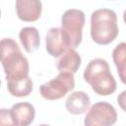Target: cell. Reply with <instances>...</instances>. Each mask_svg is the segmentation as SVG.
<instances>
[{
    "label": "cell",
    "mask_w": 126,
    "mask_h": 126,
    "mask_svg": "<svg viewBox=\"0 0 126 126\" xmlns=\"http://www.w3.org/2000/svg\"><path fill=\"white\" fill-rule=\"evenodd\" d=\"M0 123L2 125H14L12 117H11L10 109L1 108V110H0Z\"/></svg>",
    "instance_id": "9a60e30c"
},
{
    "label": "cell",
    "mask_w": 126,
    "mask_h": 126,
    "mask_svg": "<svg viewBox=\"0 0 126 126\" xmlns=\"http://www.w3.org/2000/svg\"><path fill=\"white\" fill-rule=\"evenodd\" d=\"M46 51L53 57L61 56L66 52L70 45V39L67 32L62 28H51L46 34Z\"/></svg>",
    "instance_id": "52a82bcc"
},
{
    "label": "cell",
    "mask_w": 126,
    "mask_h": 126,
    "mask_svg": "<svg viewBox=\"0 0 126 126\" xmlns=\"http://www.w3.org/2000/svg\"><path fill=\"white\" fill-rule=\"evenodd\" d=\"M117 102L122 110L126 112V91L121 92L117 96Z\"/></svg>",
    "instance_id": "2e32d148"
},
{
    "label": "cell",
    "mask_w": 126,
    "mask_h": 126,
    "mask_svg": "<svg viewBox=\"0 0 126 126\" xmlns=\"http://www.w3.org/2000/svg\"><path fill=\"white\" fill-rule=\"evenodd\" d=\"M85 21V13L79 9H69L62 15L61 26L69 36L71 48L78 47L82 42Z\"/></svg>",
    "instance_id": "5b68a950"
},
{
    "label": "cell",
    "mask_w": 126,
    "mask_h": 126,
    "mask_svg": "<svg viewBox=\"0 0 126 126\" xmlns=\"http://www.w3.org/2000/svg\"><path fill=\"white\" fill-rule=\"evenodd\" d=\"M42 4L40 0H16V12L24 22L37 21L41 15Z\"/></svg>",
    "instance_id": "ba28073f"
},
{
    "label": "cell",
    "mask_w": 126,
    "mask_h": 126,
    "mask_svg": "<svg viewBox=\"0 0 126 126\" xmlns=\"http://www.w3.org/2000/svg\"><path fill=\"white\" fill-rule=\"evenodd\" d=\"M118 35L117 16L113 10L98 9L91 15V36L100 45L112 42Z\"/></svg>",
    "instance_id": "3957f363"
},
{
    "label": "cell",
    "mask_w": 126,
    "mask_h": 126,
    "mask_svg": "<svg viewBox=\"0 0 126 126\" xmlns=\"http://www.w3.org/2000/svg\"><path fill=\"white\" fill-rule=\"evenodd\" d=\"M75 88V80L73 73L60 72L52 80L42 84L39 87L41 96L48 100L62 98Z\"/></svg>",
    "instance_id": "277c9868"
},
{
    "label": "cell",
    "mask_w": 126,
    "mask_h": 126,
    "mask_svg": "<svg viewBox=\"0 0 126 126\" xmlns=\"http://www.w3.org/2000/svg\"><path fill=\"white\" fill-rule=\"evenodd\" d=\"M112 58L120 81L126 85V42H121L112 51Z\"/></svg>",
    "instance_id": "5bb4252c"
},
{
    "label": "cell",
    "mask_w": 126,
    "mask_h": 126,
    "mask_svg": "<svg viewBox=\"0 0 126 126\" xmlns=\"http://www.w3.org/2000/svg\"><path fill=\"white\" fill-rule=\"evenodd\" d=\"M7 89L13 96H28L33 89V83L29 76L17 80H7Z\"/></svg>",
    "instance_id": "4fadbf2b"
},
{
    "label": "cell",
    "mask_w": 126,
    "mask_h": 126,
    "mask_svg": "<svg viewBox=\"0 0 126 126\" xmlns=\"http://www.w3.org/2000/svg\"><path fill=\"white\" fill-rule=\"evenodd\" d=\"M81 62V56L75 48H69L58 59L56 66L60 72H71L74 74L80 68Z\"/></svg>",
    "instance_id": "8fae6325"
},
{
    "label": "cell",
    "mask_w": 126,
    "mask_h": 126,
    "mask_svg": "<svg viewBox=\"0 0 126 126\" xmlns=\"http://www.w3.org/2000/svg\"><path fill=\"white\" fill-rule=\"evenodd\" d=\"M117 120V113L113 105L106 101H98L91 106L86 114V126H110Z\"/></svg>",
    "instance_id": "8992f818"
},
{
    "label": "cell",
    "mask_w": 126,
    "mask_h": 126,
    "mask_svg": "<svg viewBox=\"0 0 126 126\" xmlns=\"http://www.w3.org/2000/svg\"><path fill=\"white\" fill-rule=\"evenodd\" d=\"M123 21H124V23L126 24V10H125L124 13H123Z\"/></svg>",
    "instance_id": "e0dca14e"
},
{
    "label": "cell",
    "mask_w": 126,
    "mask_h": 126,
    "mask_svg": "<svg viewBox=\"0 0 126 126\" xmlns=\"http://www.w3.org/2000/svg\"><path fill=\"white\" fill-rule=\"evenodd\" d=\"M19 37L25 50L29 53L35 51L39 46L40 36L37 29L34 27L23 28L19 32Z\"/></svg>",
    "instance_id": "7c38bea8"
},
{
    "label": "cell",
    "mask_w": 126,
    "mask_h": 126,
    "mask_svg": "<svg viewBox=\"0 0 126 126\" xmlns=\"http://www.w3.org/2000/svg\"><path fill=\"white\" fill-rule=\"evenodd\" d=\"M84 80L99 95H109L117 87L107 61L102 58H94L89 62L84 71Z\"/></svg>",
    "instance_id": "7a4b0ae2"
},
{
    "label": "cell",
    "mask_w": 126,
    "mask_h": 126,
    "mask_svg": "<svg viewBox=\"0 0 126 126\" xmlns=\"http://www.w3.org/2000/svg\"><path fill=\"white\" fill-rule=\"evenodd\" d=\"M11 117L14 125L16 126H28L32 123L35 116V109L30 102H18L12 105L10 108Z\"/></svg>",
    "instance_id": "9c48e42d"
},
{
    "label": "cell",
    "mask_w": 126,
    "mask_h": 126,
    "mask_svg": "<svg viewBox=\"0 0 126 126\" xmlns=\"http://www.w3.org/2000/svg\"><path fill=\"white\" fill-rule=\"evenodd\" d=\"M1 62L6 80H17L29 76V61L13 38L6 37L1 40Z\"/></svg>",
    "instance_id": "6da1fadb"
},
{
    "label": "cell",
    "mask_w": 126,
    "mask_h": 126,
    "mask_svg": "<svg viewBox=\"0 0 126 126\" xmlns=\"http://www.w3.org/2000/svg\"><path fill=\"white\" fill-rule=\"evenodd\" d=\"M91 104V99L88 94L82 91L72 93L66 99V109L69 113L78 115L86 112Z\"/></svg>",
    "instance_id": "30bf717a"
}]
</instances>
